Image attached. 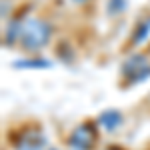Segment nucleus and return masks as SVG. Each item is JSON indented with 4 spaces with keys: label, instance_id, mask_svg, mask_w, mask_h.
I'll list each match as a JSON object with an SVG mask.
<instances>
[{
    "label": "nucleus",
    "instance_id": "nucleus-1",
    "mask_svg": "<svg viewBox=\"0 0 150 150\" xmlns=\"http://www.w3.org/2000/svg\"><path fill=\"white\" fill-rule=\"evenodd\" d=\"M52 36V26L40 18H28L22 22V32H20V44L28 52L40 50L48 44Z\"/></svg>",
    "mask_w": 150,
    "mask_h": 150
},
{
    "label": "nucleus",
    "instance_id": "nucleus-2",
    "mask_svg": "<svg viewBox=\"0 0 150 150\" xmlns=\"http://www.w3.org/2000/svg\"><path fill=\"white\" fill-rule=\"evenodd\" d=\"M122 74L130 84L142 82L150 76V62L144 54H132L122 64Z\"/></svg>",
    "mask_w": 150,
    "mask_h": 150
},
{
    "label": "nucleus",
    "instance_id": "nucleus-3",
    "mask_svg": "<svg viewBox=\"0 0 150 150\" xmlns=\"http://www.w3.org/2000/svg\"><path fill=\"white\" fill-rule=\"evenodd\" d=\"M96 128L92 124H80L72 134H70V146L74 150H92L96 146Z\"/></svg>",
    "mask_w": 150,
    "mask_h": 150
},
{
    "label": "nucleus",
    "instance_id": "nucleus-4",
    "mask_svg": "<svg viewBox=\"0 0 150 150\" xmlns=\"http://www.w3.org/2000/svg\"><path fill=\"white\" fill-rule=\"evenodd\" d=\"M44 146H46L44 134L36 130H28L16 140V150H44Z\"/></svg>",
    "mask_w": 150,
    "mask_h": 150
},
{
    "label": "nucleus",
    "instance_id": "nucleus-5",
    "mask_svg": "<svg viewBox=\"0 0 150 150\" xmlns=\"http://www.w3.org/2000/svg\"><path fill=\"white\" fill-rule=\"evenodd\" d=\"M98 124L104 130H116V128L122 124V114L118 110H106L98 116Z\"/></svg>",
    "mask_w": 150,
    "mask_h": 150
},
{
    "label": "nucleus",
    "instance_id": "nucleus-6",
    "mask_svg": "<svg viewBox=\"0 0 150 150\" xmlns=\"http://www.w3.org/2000/svg\"><path fill=\"white\" fill-rule=\"evenodd\" d=\"M150 34V16H146L144 20H140L134 28V32L130 36V44H140L142 40H146V36Z\"/></svg>",
    "mask_w": 150,
    "mask_h": 150
},
{
    "label": "nucleus",
    "instance_id": "nucleus-7",
    "mask_svg": "<svg viewBox=\"0 0 150 150\" xmlns=\"http://www.w3.org/2000/svg\"><path fill=\"white\" fill-rule=\"evenodd\" d=\"M22 22H24V20H12V22H8L6 34H4V44H6V46H12V42H14L16 38H20Z\"/></svg>",
    "mask_w": 150,
    "mask_h": 150
},
{
    "label": "nucleus",
    "instance_id": "nucleus-8",
    "mask_svg": "<svg viewBox=\"0 0 150 150\" xmlns=\"http://www.w3.org/2000/svg\"><path fill=\"white\" fill-rule=\"evenodd\" d=\"M52 62L46 58H32V60H18L14 62V68H50Z\"/></svg>",
    "mask_w": 150,
    "mask_h": 150
},
{
    "label": "nucleus",
    "instance_id": "nucleus-9",
    "mask_svg": "<svg viewBox=\"0 0 150 150\" xmlns=\"http://www.w3.org/2000/svg\"><path fill=\"white\" fill-rule=\"evenodd\" d=\"M122 6H124V0H110L108 10H110V14H116V12L122 10Z\"/></svg>",
    "mask_w": 150,
    "mask_h": 150
},
{
    "label": "nucleus",
    "instance_id": "nucleus-10",
    "mask_svg": "<svg viewBox=\"0 0 150 150\" xmlns=\"http://www.w3.org/2000/svg\"><path fill=\"white\" fill-rule=\"evenodd\" d=\"M106 150H122V148H118V146H110V148H106Z\"/></svg>",
    "mask_w": 150,
    "mask_h": 150
},
{
    "label": "nucleus",
    "instance_id": "nucleus-11",
    "mask_svg": "<svg viewBox=\"0 0 150 150\" xmlns=\"http://www.w3.org/2000/svg\"><path fill=\"white\" fill-rule=\"evenodd\" d=\"M76 2H84V0H76Z\"/></svg>",
    "mask_w": 150,
    "mask_h": 150
},
{
    "label": "nucleus",
    "instance_id": "nucleus-12",
    "mask_svg": "<svg viewBox=\"0 0 150 150\" xmlns=\"http://www.w3.org/2000/svg\"><path fill=\"white\" fill-rule=\"evenodd\" d=\"M52 150H56V148H52Z\"/></svg>",
    "mask_w": 150,
    "mask_h": 150
}]
</instances>
